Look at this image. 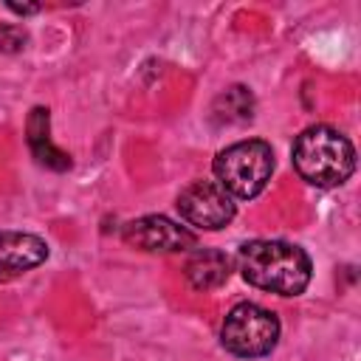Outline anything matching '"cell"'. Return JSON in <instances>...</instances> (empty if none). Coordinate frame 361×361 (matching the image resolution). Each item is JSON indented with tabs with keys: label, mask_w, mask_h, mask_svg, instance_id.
<instances>
[{
	"label": "cell",
	"mask_w": 361,
	"mask_h": 361,
	"mask_svg": "<svg viewBox=\"0 0 361 361\" xmlns=\"http://www.w3.org/2000/svg\"><path fill=\"white\" fill-rule=\"evenodd\" d=\"M237 271L259 290L299 296L310 285L313 262L305 248L285 240H251L237 248Z\"/></svg>",
	"instance_id": "cell-1"
},
{
	"label": "cell",
	"mask_w": 361,
	"mask_h": 361,
	"mask_svg": "<svg viewBox=\"0 0 361 361\" xmlns=\"http://www.w3.org/2000/svg\"><path fill=\"white\" fill-rule=\"evenodd\" d=\"M293 166L302 180L319 189H333L355 172V149L344 133L330 124H313L293 141Z\"/></svg>",
	"instance_id": "cell-2"
},
{
	"label": "cell",
	"mask_w": 361,
	"mask_h": 361,
	"mask_svg": "<svg viewBox=\"0 0 361 361\" xmlns=\"http://www.w3.org/2000/svg\"><path fill=\"white\" fill-rule=\"evenodd\" d=\"M212 169L217 183L231 197L251 200L268 186L274 175V149L262 138H245L220 149L214 155Z\"/></svg>",
	"instance_id": "cell-3"
},
{
	"label": "cell",
	"mask_w": 361,
	"mask_h": 361,
	"mask_svg": "<svg viewBox=\"0 0 361 361\" xmlns=\"http://www.w3.org/2000/svg\"><path fill=\"white\" fill-rule=\"evenodd\" d=\"M279 341V319L262 305H234L220 327V344L237 358H262Z\"/></svg>",
	"instance_id": "cell-4"
},
{
	"label": "cell",
	"mask_w": 361,
	"mask_h": 361,
	"mask_svg": "<svg viewBox=\"0 0 361 361\" xmlns=\"http://www.w3.org/2000/svg\"><path fill=\"white\" fill-rule=\"evenodd\" d=\"M178 212L180 217L203 231H217L234 220V197L217 183V180H192L178 195Z\"/></svg>",
	"instance_id": "cell-5"
},
{
	"label": "cell",
	"mask_w": 361,
	"mask_h": 361,
	"mask_svg": "<svg viewBox=\"0 0 361 361\" xmlns=\"http://www.w3.org/2000/svg\"><path fill=\"white\" fill-rule=\"evenodd\" d=\"M124 243L138 248V251H149V254H180L197 245L195 231H189L186 226L164 217V214H144L133 223L124 226L121 231Z\"/></svg>",
	"instance_id": "cell-6"
},
{
	"label": "cell",
	"mask_w": 361,
	"mask_h": 361,
	"mask_svg": "<svg viewBox=\"0 0 361 361\" xmlns=\"http://www.w3.org/2000/svg\"><path fill=\"white\" fill-rule=\"evenodd\" d=\"M51 248L39 234L31 231H0V285L20 279L23 274L39 268Z\"/></svg>",
	"instance_id": "cell-7"
},
{
	"label": "cell",
	"mask_w": 361,
	"mask_h": 361,
	"mask_svg": "<svg viewBox=\"0 0 361 361\" xmlns=\"http://www.w3.org/2000/svg\"><path fill=\"white\" fill-rule=\"evenodd\" d=\"M25 141H28V149L34 152L37 164L54 169V172H65L71 166V155L62 152L54 141H51V116H48V107H34L28 113V121H25Z\"/></svg>",
	"instance_id": "cell-8"
},
{
	"label": "cell",
	"mask_w": 361,
	"mask_h": 361,
	"mask_svg": "<svg viewBox=\"0 0 361 361\" xmlns=\"http://www.w3.org/2000/svg\"><path fill=\"white\" fill-rule=\"evenodd\" d=\"M186 282L195 290H214L220 288L231 274V259L217 248H195L186 259Z\"/></svg>",
	"instance_id": "cell-9"
},
{
	"label": "cell",
	"mask_w": 361,
	"mask_h": 361,
	"mask_svg": "<svg viewBox=\"0 0 361 361\" xmlns=\"http://www.w3.org/2000/svg\"><path fill=\"white\" fill-rule=\"evenodd\" d=\"M251 116H254V96L243 85L226 87L212 104V118L217 124H243L251 121Z\"/></svg>",
	"instance_id": "cell-10"
},
{
	"label": "cell",
	"mask_w": 361,
	"mask_h": 361,
	"mask_svg": "<svg viewBox=\"0 0 361 361\" xmlns=\"http://www.w3.org/2000/svg\"><path fill=\"white\" fill-rule=\"evenodd\" d=\"M28 42V34L23 25H14V23H0V51L3 54H17L23 51Z\"/></svg>",
	"instance_id": "cell-11"
},
{
	"label": "cell",
	"mask_w": 361,
	"mask_h": 361,
	"mask_svg": "<svg viewBox=\"0 0 361 361\" xmlns=\"http://www.w3.org/2000/svg\"><path fill=\"white\" fill-rule=\"evenodd\" d=\"M6 8H8V11H14V14H23V17H25V14H37V11H39V6H20V3H6Z\"/></svg>",
	"instance_id": "cell-12"
}]
</instances>
